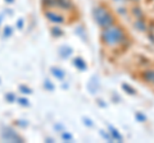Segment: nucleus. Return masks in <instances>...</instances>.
Masks as SVG:
<instances>
[{
  "label": "nucleus",
  "instance_id": "f257e3e1",
  "mask_svg": "<svg viewBox=\"0 0 154 143\" xmlns=\"http://www.w3.org/2000/svg\"><path fill=\"white\" fill-rule=\"evenodd\" d=\"M103 42L108 46H116L125 39V33L119 27H107L102 33Z\"/></svg>",
  "mask_w": 154,
  "mask_h": 143
},
{
  "label": "nucleus",
  "instance_id": "f03ea898",
  "mask_svg": "<svg viewBox=\"0 0 154 143\" xmlns=\"http://www.w3.org/2000/svg\"><path fill=\"white\" fill-rule=\"evenodd\" d=\"M94 18L100 27L107 28L113 25V17L110 16V13L104 8H100V7L96 8L94 10Z\"/></svg>",
  "mask_w": 154,
  "mask_h": 143
},
{
  "label": "nucleus",
  "instance_id": "7ed1b4c3",
  "mask_svg": "<svg viewBox=\"0 0 154 143\" xmlns=\"http://www.w3.org/2000/svg\"><path fill=\"white\" fill-rule=\"evenodd\" d=\"M143 79L148 83H154V70H144L143 73Z\"/></svg>",
  "mask_w": 154,
  "mask_h": 143
},
{
  "label": "nucleus",
  "instance_id": "20e7f679",
  "mask_svg": "<svg viewBox=\"0 0 154 143\" xmlns=\"http://www.w3.org/2000/svg\"><path fill=\"white\" fill-rule=\"evenodd\" d=\"M108 128H109V130H110V134H112V137L114 138V139H118L119 142H122V141H123L122 136H121V134H119V133L117 132V129H116V128H113L112 125H108Z\"/></svg>",
  "mask_w": 154,
  "mask_h": 143
},
{
  "label": "nucleus",
  "instance_id": "39448f33",
  "mask_svg": "<svg viewBox=\"0 0 154 143\" xmlns=\"http://www.w3.org/2000/svg\"><path fill=\"white\" fill-rule=\"evenodd\" d=\"M46 16H48V18H50V21H51V22H58V23L63 22V18H62L60 16H58V14H54V13H48Z\"/></svg>",
  "mask_w": 154,
  "mask_h": 143
},
{
  "label": "nucleus",
  "instance_id": "423d86ee",
  "mask_svg": "<svg viewBox=\"0 0 154 143\" xmlns=\"http://www.w3.org/2000/svg\"><path fill=\"white\" fill-rule=\"evenodd\" d=\"M75 65H76L79 69H81V70H85V69H86V63H85V61L81 59V58L75 59Z\"/></svg>",
  "mask_w": 154,
  "mask_h": 143
},
{
  "label": "nucleus",
  "instance_id": "0eeeda50",
  "mask_svg": "<svg viewBox=\"0 0 154 143\" xmlns=\"http://www.w3.org/2000/svg\"><path fill=\"white\" fill-rule=\"evenodd\" d=\"M122 88H123V89H125V91H126L127 93H130V95H136V92H135V89L131 87V86H127L126 83L122 84Z\"/></svg>",
  "mask_w": 154,
  "mask_h": 143
},
{
  "label": "nucleus",
  "instance_id": "6e6552de",
  "mask_svg": "<svg viewBox=\"0 0 154 143\" xmlns=\"http://www.w3.org/2000/svg\"><path fill=\"white\" fill-rule=\"evenodd\" d=\"M53 73H54V75H57L59 79H62L64 77V73H63V72H60V69H55L54 68V69H53Z\"/></svg>",
  "mask_w": 154,
  "mask_h": 143
},
{
  "label": "nucleus",
  "instance_id": "1a4fd4ad",
  "mask_svg": "<svg viewBox=\"0 0 154 143\" xmlns=\"http://www.w3.org/2000/svg\"><path fill=\"white\" fill-rule=\"evenodd\" d=\"M135 26L137 28H140V31H145V25H144V22L141 19H137V22L135 23Z\"/></svg>",
  "mask_w": 154,
  "mask_h": 143
},
{
  "label": "nucleus",
  "instance_id": "9d476101",
  "mask_svg": "<svg viewBox=\"0 0 154 143\" xmlns=\"http://www.w3.org/2000/svg\"><path fill=\"white\" fill-rule=\"evenodd\" d=\"M59 1V4L62 7H64V8H68L71 5V3H69V0H58Z\"/></svg>",
  "mask_w": 154,
  "mask_h": 143
},
{
  "label": "nucleus",
  "instance_id": "9b49d317",
  "mask_svg": "<svg viewBox=\"0 0 154 143\" xmlns=\"http://www.w3.org/2000/svg\"><path fill=\"white\" fill-rule=\"evenodd\" d=\"M136 118H137V120H140V121H145L146 120V116L143 115V114H140V112L136 114Z\"/></svg>",
  "mask_w": 154,
  "mask_h": 143
},
{
  "label": "nucleus",
  "instance_id": "f8f14e48",
  "mask_svg": "<svg viewBox=\"0 0 154 143\" xmlns=\"http://www.w3.org/2000/svg\"><path fill=\"white\" fill-rule=\"evenodd\" d=\"M100 134H102V136H103V137H104V138H105V139H107V141H112V139H113V138L110 137L109 134H105V133H104L103 130H100Z\"/></svg>",
  "mask_w": 154,
  "mask_h": 143
},
{
  "label": "nucleus",
  "instance_id": "ddd939ff",
  "mask_svg": "<svg viewBox=\"0 0 154 143\" xmlns=\"http://www.w3.org/2000/svg\"><path fill=\"white\" fill-rule=\"evenodd\" d=\"M84 121H85V124H86V125H89V127H93V123H91V120H90V119H86V118H84Z\"/></svg>",
  "mask_w": 154,
  "mask_h": 143
},
{
  "label": "nucleus",
  "instance_id": "4468645a",
  "mask_svg": "<svg viewBox=\"0 0 154 143\" xmlns=\"http://www.w3.org/2000/svg\"><path fill=\"white\" fill-rule=\"evenodd\" d=\"M63 138H64V139H68V141H72V136H71V134H68V133H67V134H66V133H64V134H63Z\"/></svg>",
  "mask_w": 154,
  "mask_h": 143
}]
</instances>
